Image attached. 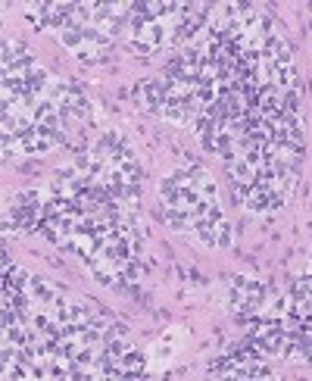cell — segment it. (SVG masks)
I'll return each instance as SVG.
<instances>
[{"label":"cell","instance_id":"1","mask_svg":"<svg viewBox=\"0 0 312 381\" xmlns=\"http://www.w3.org/2000/svg\"><path fill=\"white\" fill-rule=\"evenodd\" d=\"M128 44L135 54H156L159 47L169 44V32L163 28V23H147V19L128 13Z\"/></svg>","mask_w":312,"mask_h":381},{"label":"cell","instance_id":"2","mask_svg":"<svg viewBox=\"0 0 312 381\" xmlns=\"http://www.w3.org/2000/svg\"><path fill=\"white\" fill-rule=\"evenodd\" d=\"M132 97L141 110L147 113H163V104H166V94H163V82L156 78H141V82L132 88Z\"/></svg>","mask_w":312,"mask_h":381},{"label":"cell","instance_id":"8","mask_svg":"<svg viewBox=\"0 0 312 381\" xmlns=\"http://www.w3.org/2000/svg\"><path fill=\"white\" fill-rule=\"evenodd\" d=\"M28 278H32V275H28L25 269H19V266H13V269L4 275V297H6V300H13V297H19V294H25Z\"/></svg>","mask_w":312,"mask_h":381},{"label":"cell","instance_id":"7","mask_svg":"<svg viewBox=\"0 0 312 381\" xmlns=\"http://www.w3.org/2000/svg\"><path fill=\"white\" fill-rule=\"evenodd\" d=\"M247 210L250 213H256V216H263V213H275V206H272V191L263 188V185H253L250 188V197H247Z\"/></svg>","mask_w":312,"mask_h":381},{"label":"cell","instance_id":"9","mask_svg":"<svg viewBox=\"0 0 312 381\" xmlns=\"http://www.w3.org/2000/svg\"><path fill=\"white\" fill-rule=\"evenodd\" d=\"M144 366H147L144 354H137V350L128 347V350H125V356H122V363H119L122 378H137V375H144Z\"/></svg>","mask_w":312,"mask_h":381},{"label":"cell","instance_id":"6","mask_svg":"<svg viewBox=\"0 0 312 381\" xmlns=\"http://www.w3.org/2000/svg\"><path fill=\"white\" fill-rule=\"evenodd\" d=\"M25 291H28V297H32L38 306H47L50 300L60 294L54 285L47 282V278H41V275H32V278H28V287H25Z\"/></svg>","mask_w":312,"mask_h":381},{"label":"cell","instance_id":"5","mask_svg":"<svg viewBox=\"0 0 312 381\" xmlns=\"http://www.w3.org/2000/svg\"><path fill=\"white\" fill-rule=\"evenodd\" d=\"M163 222L175 232H194L197 228V219H194L191 210H178V206H166L163 210Z\"/></svg>","mask_w":312,"mask_h":381},{"label":"cell","instance_id":"4","mask_svg":"<svg viewBox=\"0 0 312 381\" xmlns=\"http://www.w3.org/2000/svg\"><path fill=\"white\" fill-rule=\"evenodd\" d=\"M225 169H228L231 185H241V188H253V185H256V178H259V169L253 166L250 160H244V156L225 163Z\"/></svg>","mask_w":312,"mask_h":381},{"label":"cell","instance_id":"3","mask_svg":"<svg viewBox=\"0 0 312 381\" xmlns=\"http://www.w3.org/2000/svg\"><path fill=\"white\" fill-rule=\"evenodd\" d=\"M194 232L200 235V241L206 247H228L231 244V225L225 219H216V222H197Z\"/></svg>","mask_w":312,"mask_h":381}]
</instances>
